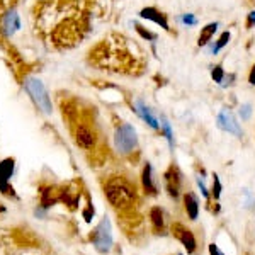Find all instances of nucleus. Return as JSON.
Wrapping results in <instances>:
<instances>
[{
	"label": "nucleus",
	"mask_w": 255,
	"mask_h": 255,
	"mask_svg": "<svg viewBox=\"0 0 255 255\" xmlns=\"http://www.w3.org/2000/svg\"><path fill=\"white\" fill-rule=\"evenodd\" d=\"M216 29H218V22H211V24H208V26H204L203 29H201V34H199V39H197V44H199V46H206L209 41H211L213 36H215Z\"/></svg>",
	"instance_id": "4468645a"
},
{
	"label": "nucleus",
	"mask_w": 255,
	"mask_h": 255,
	"mask_svg": "<svg viewBox=\"0 0 255 255\" xmlns=\"http://www.w3.org/2000/svg\"><path fill=\"white\" fill-rule=\"evenodd\" d=\"M180 20H182L184 24H187V26H196V24H197V19H196L192 14H186V15H182V17H180Z\"/></svg>",
	"instance_id": "4be33fe9"
},
{
	"label": "nucleus",
	"mask_w": 255,
	"mask_h": 255,
	"mask_svg": "<svg viewBox=\"0 0 255 255\" xmlns=\"http://www.w3.org/2000/svg\"><path fill=\"white\" fill-rule=\"evenodd\" d=\"M163 182H165V189H167L168 196L177 199V197L180 196V186H182V174H180L179 168L175 165L168 167V170L163 174Z\"/></svg>",
	"instance_id": "39448f33"
},
{
	"label": "nucleus",
	"mask_w": 255,
	"mask_h": 255,
	"mask_svg": "<svg viewBox=\"0 0 255 255\" xmlns=\"http://www.w3.org/2000/svg\"><path fill=\"white\" fill-rule=\"evenodd\" d=\"M209 255H225V254L221 252V250L218 249L215 244H211V245H209Z\"/></svg>",
	"instance_id": "393cba45"
},
{
	"label": "nucleus",
	"mask_w": 255,
	"mask_h": 255,
	"mask_svg": "<svg viewBox=\"0 0 255 255\" xmlns=\"http://www.w3.org/2000/svg\"><path fill=\"white\" fill-rule=\"evenodd\" d=\"M106 196H108L109 203L113 206L123 208L134 201V187L125 179L111 180L108 186H106Z\"/></svg>",
	"instance_id": "f257e3e1"
},
{
	"label": "nucleus",
	"mask_w": 255,
	"mask_h": 255,
	"mask_svg": "<svg viewBox=\"0 0 255 255\" xmlns=\"http://www.w3.org/2000/svg\"><path fill=\"white\" fill-rule=\"evenodd\" d=\"M249 82L252 85H255V65L252 67V70H250V75H249Z\"/></svg>",
	"instance_id": "a878e982"
},
{
	"label": "nucleus",
	"mask_w": 255,
	"mask_h": 255,
	"mask_svg": "<svg viewBox=\"0 0 255 255\" xmlns=\"http://www.w3.org/2000/svg\"><path fill=\"white\" fill-rule=\"evenodd\" d=\"M230 38H232V36H230V32H228V31H225L223 34L220 36V39L216 41V44H215V46L211 48L213 55H216V53L220 51L221 48H223V46H226V44H228V41H230Z\"/></svg>",
	"instance_id": "f3484780"
},
{
	"label": "nucleus",
	"mask_w": 255,
	"mask_h": 255,
	"mask_svg": "<svg viewBox=\"0 0 255 255\" xmlns=\"http://www.w3.org/2000/svg\"><path fill=\"white\" fill-rule=\"evenodd\" d=\"M255 22V12H252V14L249 15V26L250 24H254Z\"/></svg>",
	"instance_id": "bb28decb"
},
{
	"label": "nucleus",
	"mask_w": 255,
	"mask_h": 255,
	"mask_svg": "<svg viewBox=\"0 0 255 255\" xmlns=\"http://www.w3.org/2000/svg\"><path fill=\"white\" fill-rule=\"evenodd\" d=\"M184 208H186L189 220L192 221L197 220V215H199V201H197L196 194H192V192L184 194Z\"/></svg>",
	"instance_id": "9d476101"
},
{
	"label": "nucleus",
	"mask_w": 255,
	"mask_h": 255,
	"mask_svg": "<svg viewBox=\"0 0 255 255\" xmlns=\"http://www.w3.org/2000/svg\"><path fill=\"white\" fill-rule=\"evenodd\" d=\"M250 113H252V109H250L249 104H245V106H242V108H240V116H242V119H249L250 118Z\"/></svg>",
	"instance_id": "b1692460"
},
{
	"label": "nucleus",
	"mask_w": 255,
	"mask_h": 255,
	"mask_svg": "<svg viewBox=\"0 0 255 255\" xmlns=\"http://www.w3.org/2000/svg\"><path fill=\"white\" fill-rule=\"evenodd\" d=\"M143 19H148V20H153L155 24H158L160 27H163L165 31H170V26H168V20H167V15L163 12H160L158 9L155 7H145L141 12H139Z\"/></svg>",
	"instance_id": "1a4fd4ad"
},
{
	"label": "nucleus",
	"mask_w": 255,
	"mask_h": 255,
	"mask_svg": "<svg viewBox=\"0 0 255 255\" xmlns=\"http://www.w3.org/2000/svg\"><path fill=\"white\" fill-rule=\"evenodd\" d=\"M211 196L213 199L218 201L221 196V182H220V177H218L216 174L213 175V187H211Z\"/></svg>",
	"instance_id": "6ab92c4d"
},
{
	"label": "nucleus",
	"mask_w": 255,
	"mask_h": 255,
	"mask_svg": "<svg viewBox=\"0 0 255 255\" xmlns=\"http://www.w3.org/2000/svg\"><path fill=\"white\" fill-rule=\"evenodd\" d=\"M197 186H199V189H201V194L206 197V199H209V192L206 189V184H204V180L201 179V177H197Z\"/></svg>",
	"instance_id": "5701e85b"
},
{
	"label": "nucleus",
	"mask_w": 255,
	"mask_h": 255,
	"mask_svg": "<svg viewBox=\"0 0 255 255\" xmlns=\"http://www.w3.org/2000/svg\"><path fill=\"white\" fill-rule=\"evenodd\" d=\"M160 126H162V129H163V133H165V138L168 139V145L170 146H174V136H172V129H170V125H168V121L165 118H160Z\"/></svg>",
	"instance_id": "a211bd4d"
},
{
	"label": "nucleus",
	"mask_w": 255,
	"mask_h": 255,
	"mask_svg": "<svg viewBox=\"0 0 255 255\" xmlns=\"http://www.w3.org/2000/svg\"><path fill=\"white\" fill-rule=\"evenodd\" d=\"M26 89H27V92L31 94V97L34 99L36 104H38L44 113H51V102H49L46 90H44L43 84H41L39 80L27 79L26 80Z\"/></svg>",
	"instance_id": "20e7f679"
},
{
	"label": "nucleus",
	"mask_w": 255,
	"mask_h": 255,
	"mask_svg": "<svg viewBox=\"0 0 255 255\" xmlns=\"http://www.w3.org/2000/svg\"><path fill=\"white\" fill-rule=\"evenodd\" d=\"M218 128H221L223 131H228V133H233V134H237V136H240L242 134V129H240V126H238V123H237V119L233 118V114L230 113V111H226L223 109L220 114H218Z\"/></svg>",
	"instance_id": "6e6552de"
},
{
	"label": "nucleus",
	"mask_w": 255,
	"mask_h": 255,
	"mask_svg": "<svg viewBox=\"0 0 255 255\" xmlns=\"http://www.w3.org/2000/svg\"><path fill=\"white\" fill-rule=\"evenodd\" d=\"M92 242L99 252L106 254L111 250V245H113V233H111V225L108 220H102L101 225L96 228V232H94V235H92Z\"/></svg>",
	"instance_id": "7ed1b4c3"
},
{
	"label": "nucleus",
	"mask_w": 255,
	"mask_h": 255,
	"mask_svg": "<svg viewBox=\"0 0 255 255\" xmlns=\"http://www.w3.org/2000/svg\"><path fill=\"white\" fill-rule=\"evenodd\" d=\"M172 233L175 235L177 240L184 245V249L187 250V254H194L196 252V237L194 233L191 232L189 228H186L184 225L180 223H174L172 225Z\"/></svg>",
	"instance_id": "423d86ee"
},
{
	"label": "nucleus",
	"mask_w": 255,
	"mask_h": 255,
	"mask_svg": "<svg viewBox=\"0 0 255 255\" xmlns=\"http://www.w3.org/2000/svg\"><path fill=\"white\" fill-rule=\"evenodd\" d=\"M150 218H151V225H153L155 232H162L163 226H165V218H163L162 209H160V208H151Z\"/></svg>",
	"instance_id": "2eb2a0df"
},
{
	"label": "nucleus",
	"mask_w": 255,
	"mask_h": 255,
	"mask_svg": "<svg viewBox=\"0 0 255 255\" xmlns=\"http://www.w3.org/2000/svg\"><path fill=\"white\" fill-rule=\"evenodd\" d=\"M136 113H138L143 119H145V121H146L151 128H153V129H158V128H160V125L157 123V119H155V116L151 114V111L148 109L141 101H138V102H136Z\"/></svg>",
	"instance_id": "ddd939ff"
},
{
	"label": "nucleus",
	"mask_w": 255,
	"mask_h": 255,
	"mask_svg": "<svg viewBox=\"0 0 255 255\" xmlns=\"http://www.w3.org/2000/svg\"><path fill=\"white\" fill-rule=\"evenodd\" d=\"M3 27L7 29V34H12L15 29L19 27V19H17V14L15 12H10L9 15L5 17V22H3Z\"/></svg>",
	"instance_id": "dca6fc26"
},
{
	"label": "nucleus",
	"mask_w": 255,
	"mask_h": 255,
	"mask_svg": "<svg viewBox=\"0 0 255 255\" xmlns=\"http://www.w3.org/2000/svg\"><path fill=\"white\" fill-rule=\"evenodd\" d=\"M141 182H143V189H145L146 194H151V196L157 194V186L153 184V177H151V165H150V163H146L145 168H143Z\"/></svg>",
	"instance_id": "f8f14e48"
},
{
	"label": "nucleus",
	"mask_w": 255,
	"mask_h": 255,
	"mask_svg": "<svg viewBox=\"0 0 255 255\" xmlns=\"http://www.w3.org/2000/svg\"><path fill=\"white\" fill-rule=\"evenodd\" d=\"M12 168H14V160H3L0 163V189L3 192H9V187H7V180L12 174Z\"/></svg>",
	"instance_id": "9b49d317"
},
{
	"label": "nucleus",
	"mask_w": 255,
	"mask_h": 255,
	"mask_svg": "<svg viewBox=\"0 0 255 255\" xmlns=\"http://www.w3.org/2000/svg\"><path fill=\"white\" fill-rule=\"evenodd\" d=\"M136 29H138V32H139V34H141V38H145V39H148V41H153L155 38H157V36H155L153 32H150V31H145V29H143L141 26H139V24H136Z\"/></svg>",
	"instance_id": "412c9836"
},
{
	"label": "nucleus",
	"mask_w": 255,
	"mask_h": 255,
	"mask_svg": "<svg viewBox=\"0 0 255 255\" xmlns=\"http://www.w3.org/2000/svg\"><path fill=\"white\" fill-rule=\"evenodd\" d=\"M75 141L77 145L85 148V150H90V148L96 146L97 136L94 133V129L87 125H79L75 129Z\"/></svg>",
	"instance_id": "0eeeda50"
},
{
	"label": "nucleus",
	"mask_w": 255,
	"mask_h": 255,
	"mask_svg": "<svg viewBox=\"0 0 255 255\" xmlns=\"http://www.w3.org/2000/svg\"><path fill=\"white\" fill-rule=\"evenodd\" d=\"M211 77H213V80L218 82V84H221L225 79V72H223V68L220 67V65H216V67H213L211 70Z\"/></svg>",
	"instance_id": "aec40b11"
},
{
	"label": "nucleus",
	"mask_w": 255,
	"mask_h": 255,
	"mask_svg": "<svg viewBox=\"0 0 255 255\" xmlns=\"http://www.w3.org/2000/svg\"><path fill=\"white\" fill-rule=\"evenodd\" d=\"M114 145H116L118 151L123 155L131 153V151L136 150L138 146V136H136V129L131 125H121L116 129V136H114Z\"/></svg>",
	"instance_id": "f03ea898"
}]
</instances>
